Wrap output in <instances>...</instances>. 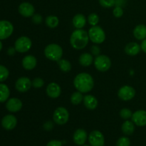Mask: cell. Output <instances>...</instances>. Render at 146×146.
Returning a JSON list of instances; mask_svg holds the SVG:
<instances>
[{
	"label": "cell",
	"instance_id": "cell-36",
	"mask_svg": "<svg viewBox=\"0 0 146 146\" xmlns=\"http://www.w3.org/2000/svg\"><path fill=\"white\" fill-rule=\"evenodd\" d=\"M32 21L34 23V24H39L42 22L43 21V18L40 14H34L32 16Z\"/></svg>",
	"mask_w": 146,
	"mask_h": 146
},
{
	"label": "cell",
	"instance_id": "cell-24",
	"mask_svg": "<svg viewBox=\"0 0 146 146\" xmlns=\"http://www.w3.org/2000/svg\"><path fill=\"white\" fill-rule=\"evenodd\" d=\"M86 24L85 16L81 14H78L74 16L73 19V24L76 29H82Z\"/></svg>",
	"mask_w": 146,
	"mask_h": 146
},
{
	"label": "cell",
	"instance_id": "cell-33",
	"mask_svg": "<svg viewBox=\"0 0 146 146\" xmlns=\"http://www.w3.org/2000/svg\"><path fill=\"white\" fill-rule=\"evenodd\" d=\"M99 4L104 8H111L115 4V0H99Z\"/></svg>",
	"mask_w": 146,
	"mask_h": 146
},
{
	"label": "cell",
	"instance_id": "cell-34",
	"mask_svg": "<svg viewBox=\"0 0 146 146\" xmlns=\"http://www.w3.org/2000/svg\"><path fill=\"white\" fill-rule=\"evenodd\" d=\"M44 81L42 78H35L32 81V86L35 88H39L44 86Z\"/></svg>",
	"mask_w": 146,
	"mask_h": 146
},
{
	"label": "cell",
	"instance_id": "cell-23",
	"mask_svg": "<svg viewBox=\"0 0 146 146\" xmlns=\"http://www.w3.org/2000/svg\"><path fill=\"white\" fill-rule=\"evenodd\" d=\"M121 130L125 135H132L135 131V124L133 121L126 120V121L123 123L122 126H121Z\"/></svg>",
	"mask_w": 146,
	"mask_h": 146
},
{
	"label": "cell",
	"instance_id": "cell-1",
	"mask_svg": "<svg viewBox=\"0 0 146 146\" xmlns=\"http://www.w3.org/2000/svg\"><path fill=\"white\" fill-rule=\"evenodd\" d=\"M74 85L79 92L88 93L94 88V78L87 73H81L74 78Z\"/></svg>",
	"mask_w": 146,
	"mask_h": 146
},
{
	"label": "cell",
	"instance_id": "cell-17",
	"mask_svg": "<svg viewBox=\"0 0 146 146\" xmlns=\"http://www.w3.org/2000/svg\"><path fill=\"white\" fill-rule=\"evenodd\" d=\"M74 142L78 145H84L87 139V133L84 129H77L74 134Z\"/></svg>",
	"mask_w": 146,
	"mask_h": 146
},
{
	"label": "cell",
	"instance_id": "cell-30",
	"mask_svg": "<svg viewBox=\"0 0 146 146\" xmlns=\"http://www.w3.org/2000/svg\"><path fill=\"white\" fill-rule=\"evenodd\" d=\"M88 24H89L90 25L92 26V27L96 26L97 24L98 23V21H99V17H98V16L96 14L92 13V14H89V16H88Z\"/></svg>",
	"mask_w": 146,
	"mask_h": 146
},
{
	"label": "cell",
	"instance_id": "cell-35",
	"mask_svg": "<svg viewBox=\"0 0 146 146\" xmlns=\"http://www.w3.org/2000/svg\"><path fill=\"white\" fill-rule=\"evenodd\" d=\"M113 13V15L116 18H121L123 15V9L121 7H115L114 8Z\"/></svg>",
	"mask_w": 146,
	"mask_h": 146
},
{
	"label": "cell",
	"instance_id": "cell-12",
	"mask_svg": "<svg viewBox=\"0 0 146 146\" xmlns=\"http://www.w3.org/2000/svg\"><path fill=\"white\" fill-rule=\"evenodd\" d=\"M132 121L138 126H145L146 125V111L138 110L133 113L132 115Z\"/></svg>",
	"mask_w": 146,
	"mask_h": 146
},
{
	"label": "cell",
	"instance_id": "cell-11",
	"mask_svg": "<svg viewBox=\"0 0 146 146\" xmlns=\"http://www.w3.org/2000/svg\"><path fill=\"white\" fill-rule=\"evenodd\" d=\"M32 86V81L27 77H21L18 78L15 84L16 89L21 93L28 91Z\"/></svg>",
	"mask_w": 146,
	"mask_h": 146
},
{
	"label": "cell",
	"instance_id": "cell-9",
	"mask_svg": "<svg viewBox=\"0 0 146 146\" xmlns=\"http://www.w3.org/2000/svg\"><path fill=\"white\" fill-rule=\"evenodd\" d=\"M135 96V90L130 86H124L118 91V96L122 101H128L133 99Z\"/></svg>",
	"mask_w": 146,
	"mask_h": 146
},
{
	"label": "cell",
	"instance_id": "cell-13",
	"mask_svg": "<svg viewBox=\"0 0 146 146\" xmlns=\"http://www.w3.org/2000/svg\"><path fill=\"white\" fill-rule=\"evenodd\" d=\"M35 9L29 2H23L19 7V12L24 17H31L34 14Z\"/></svg>",
	"mask_w": 146,
	"mask_h": 146
},
{
	"label": "cell",
	"instance_id": "cell-5",
	"mask_svg": "<svg viewBox=\"0 0 146 146\" xmlns=\"http://www.w3.org/2000/svg\"><path fill=\"white\" fill-rule=\"evenodd\" d=\"M54 122L58 125H64L69 119V113L66 108L64 107H58L54 111L53 115Z\"/></svg>",
	"mask_w": 146,
	"mask_h": 146
},
{
	"label": "cell",
	"instance_id": "cell-10",
	"mask_svg": "<svg viewBox=\"0 0 146 146\" xmlns=\"http://www.w3.org/2000/svg\"><path fill=\"white\" fill-rule=\"evenodd\" d=\"M88 141L91 146H104L105 139L102 133L99 131H94L88 136Z\"/></svg>",
	"mask_w": 146,
	"mask_h": 146
},
{
	"label": "cell",
	"instance_id": "cell-4",
	"mask_svg": "<svg viewBox=\"0 0 146 146\" xmlns=\"http://www.w3.org/2000/svg\"><path fill=\"white\" fill-rule=\"evenodd\" d=\"M89 39L94 44H101L106 39V34L102 28L98 26L91 27L88 32Z\"/></svg>",
	"mask_w": 146,
	"mask_h": 146
},
{
	"label": "cell",
	"instance_id": "cell-42",
	"mask_svg": "<svg viewBox=\"0 0 146 146\" xmlns=\"http://www.w3.org/2000/svg\"><path fill=\"white\" fill-rule=\"evenodd\" d=\"M1 49H2V43L0 41V51H1Z\"/></svg>",
	"mask_w": 146,
	"mask_h": 146
},
{
	"label": "cell",
	"instance_id": "cell-20",
	"mask_svg": "<svg viewBox=\"0 0 146 146\" xmlns=\"http://www.w3.org/2000/svg\"><path fill=\"white\" fill-rule=\"evenodd\" d=\"M84 104L88 109L94 110L98 106V101L94 96L86 95L84 97Z\"/></svg>",
	"mask_w": 146,
	"mask_h": 146
},
{
	"label": "cell",
	"instance_id": "cell-25",
	"mask_svg": "<svg viewBox=\"0 0 146 146\" xmlns=\"http://www.w3.org/2000/svg\"><path fill=\"white\" fill-rule=\"evenodd\" d=\"M10 95L9 87L6 84H0V103H4L7 101Z\"/></svg>",
	"mask_w": 146,
	"mask_h": 146
},
{
	"label": "cell",
	"instance_id": "cell-38",
	"mask_svg": "<svg viewBox=\"0 0 146 146\" xmlns=\"http://www.w3.org/2000/svg\"><path fill=\"white\" fill-rule=\"evenodd\" d=\"M46 146H62V142L56 140H53L47 143Z\"/></svg>",
	"mask_w": 146,
	"mask_h": 146
},
{
	"label": "cell",
	"instance_id": "cell-7",
	"mask_svg": "<svg viewBox=\"0 0 146 146\" xmlns=\"http://www.w3.org/2000/svg\"><path fill=\"white\" fill-rule=\"evenodd\" d=\"M32 46L31 39L27 36H21L17 38L14 44L16 51L19 53L27 52Z\"/></svg>",
	"mask_w": 146,
	"mask_h": 146
},
{
	"label": "cell",
	"instance_id": "cell-2",
	"mask_svg": "<svg viewBox=\"0 0 146 146\" xmlns=\"http://www.w3.org/2000/svg\"><path fill=\"white\" fill-rule=\"evenodd\" d=\"M89 36L88 32L82 29H76L73 31L70 38L71 46L76 50H81L85 48L88 44Z\"/></svg>",
	"mask_w": 146,
	"mask_h": 146
},
{
	"label": "cell",
	"instance_id": "cell-28",
	"mask_svg": "<svg viewBox=\"0 0 146 146\" xmlns=\"http://www.w3.org/2000/svg\"><path fill=\"white\" fill-rule=\"evenodd\" d=\"M84 101V96L82 95V93L77 91L72 94L71 96V102L74 105H78Z\"/></svg>",
	"mask_w": 146,
	"mask_h": 146
},
{
	"label": "cell",
	"instance_id": "cell-16",
	"mask_svg": "<svg viewBox=\"0 0 146 146\" xmlns=\"http://www.w3.org/2000/svg\"><path fill=\"white\" fill-rule=\"evenodd\" d=\"M46 94L50 98H56L61 94V88L56 83H51L46 87Z\"/></svg>",
	"mask_w": 146,
	"mask_h": 146
},
{
	"label": "cell",
	"instance_id": "cell-18",
	"mask_svg": "<svg viewBox=\"0 0 146 146\" xmlns=\"http://www.w3.org/2000/svg\"><path fill=\"white\" fill-rule=\"evenodd\" d=\"M36 58L32 55L26 56L22 60V66L26 70H32L36 66Z\"/></svg>",
	"mask_w": 146,
	"mask_h": 146
},
{
	"label": "cell",
	"instance_id": "cell-21",
	"mask_svg": "<svg viewBox=\"0 0 146 146\" xmlns=\"http://www.w3.org/2000/svg\"><path fill=\"white\" fill-rule=\"evenodd\" d=\"M133 35L138 40L143 41L146 38V26L144 24H139L136 26L133 30Z\"/></svg>",
	"mask_w": 146,
	"mask_h": 146
},
{
	"label": "cell",
	"instance_id": "cell-15",
	"mask_svg": "<svg viewBox=\"0 0 146 146\" xmlns=\"http://www.w3.org/2000/svg\"><path fill=\"white\" fill-rule=\"evenodd\" d=\"M6 108L9 112H18L22 108V102L19 98H11L7 101Z\"/></svg>",
	"mask_w": 146,
	"mask_h": 146
},
{
	"label": "cell",
	"instance_id": "cell-40",
	"mask_svg": "<svg viewBox=\"0 0 146 146\" xmlns=\"http://www.w3.org/2000/svg\"><path fill=\"white\" fill-rule=\"evenodd\" d=\"M16 49L14 47H9L7 50V54L9 56H14L16 53Z\"/></svg>",
	"mask_w": 146,
	"mask_h": 146
},
{
	"label": "cell",
	"instance_id": "cell-6",
	"mask_svg": "<svg viewBox=\"0 0 146 146\" xmlns=\"http://www.w3.org/2000/svg\"><path fill=\"white\" fill-rule=\"evenodd\" d=\"M96 68L101 72L108 71L111 66V59L106 55H98L94 61Z\"/></svg>",
	"mask_w": 146,
	"mask_h": 146
},
{
	"label": "cell",
	"instance_id": "cell-37",
	"mask_svg": "<svg viewBox=\"0 0 146 146\" xmlns=\"http://www.w3.org/2000/svg\"><path fill=\"white\" fill-rule=\"evenodd\" d=\"M91 53H92L93 55L97 56L100 55V53H101V48L99 46H98L97 45H94L91 47Z\"/></svg>",
	"mask_w": 146,
	"mask_h": 146
},
{
	"label": "cell",
	"instance_id": "cell-43",
	"mask_svg": "<svg viewBox=\"0 0 146 146\" xmlns=\"http://www.w3.org/2000/svg\"><path fill=\"white\" fill-rule=\"evenodd\" d=\"M83 146H90V145H84Z\"/></svg>",
	"mask_w": 146,
	"mask_h": 146
},
{
	"label": "cell",
	"instance_id": "cell-3",
	"mask_svg": "<svg viewBox=\"0 0 146 146\" xmlns=\"http://www.w3.org/2000/svg\"><path fill=\"white\" fill-rule=\"evenodd\" d=\"M44 54L48 59L53 61H58L62 58L63 49L58 44H48L44 49Z\"/></svg>",
	"mask_w": 146,
	"mask_h": 146
},
{
	"label": "cell",
	"instance_id": "cell-41",
	"mask_svg": "<svg viewBox=\"0 0 146 146\" xmlns=\"http://www.w3.org/2000/svg\"><path fill=\"white\" fill-rule=\"evenodd\" d=\"M141 50L146 54V38H145L144 40H143L142 43H141Z\"/></svg>",
	"mask_w": 146,
	"mask_h": 146
},
{
	"label": "cell",
	"instance_id": "cell-27",
	"mask_svg": "<svg viewBox=\"0 0 146 146\" xmlns=\"http://www.w3.org/2000/svg\"><path fill=\"white\" fill-rule=\"evenodd\" d=\"M58 23H59V20H58V17L56 16H48L46 18V24L51 29L56 28L58 25Z\"/></svg>",
	"mask_w": 146,
	"mask_h": 146
},
{
	"label": "cell",
	"instance_id": "cell-32",
	"mask_svg": "<svg viewBox=\"0 0 146 146\" xmlns=\"http://www.w3.org/2000/svg\"><path fill=\"white\" fill-rule=\"evenodd\" d=\"M131 145V141L127 137H121L117 141L116 146H130Z\"/></svg>",
	"mask_w": 146,
	"mask_h": 146
},
{
	"label": "cell",
	"instance_id": "cell-39",
	"mask_svg": "<svg viewBox=\"0 0 146 146\" xmlns=\"http://www.w3.org/2000/svg\"><path fill=\"white\" fill-rule=\"evenodd\" d=\"M54 127V124L51 121H47L44 124V128L46 131H51Z\"/></svg>",
	"mask_w": 146,
	"mask_h": 146
},
{
	"label": "cell",
	"instance_id": "cell-22",
	"mask_svg": "<svg viewBox=\"0 0 146 146\" xmlns=\"http://www.w3.org/2000/svg\"><path fill=\"white\" fill-rule=\"evenodd\" d=\"M78 61H79V64L82 66L87 67L91 66V64L94 62V58H93V56L91 54L84 53V54L80 56Z\"/></svg>",
	"mask_w": 146,
	"mask_h": 146
},
{
	"label": "cell",
	"instance_id": "cell-29",
	"mask_svg": "<svg viewBox=\"0 0 146 146\" xmlns=\"http://www.w3.org/2000/svg\"><path fill=\"white\" fill-rule=\"evenodd\" d=\"M9 75V70L5 66L0 65V82L6 81Z\"/></svg>",
	"mask_w": 146,
	"mask_h": 146
},
{
	"label": "cell",
	"instance_id": "cell-26",
	"mask_svg": "<svg viewBox=\"0 0 146 146\" xmlns=\"http://www.w3.org/2000/svg\"><path fill=\"white\" fill-rule=\"evenodd\" d=\"M57 62H58V66H59V68L61 69V71H63V72L66 73L71 71V64L68 60L61 58V59H60L59 61H57Z\"/></svg>",
	"mask_w": 146,
	"mask_h": 146
},
{
	"label": "cell",
	"instance_id": "cell-14",
	"mask_svg": "<svg viewBox=\"0 0 146 146\" xmlns=\"http://www.w3.org/2000/svg\"><path fill=\"white\" fill-rule=\"evenodd\" d=\"M17 124V118L11 114L5 115L1 120V125L4 129L7 130V131H11V130L14 129Z\"/></svg>",
	"mask_w": 146,
	"mask_h": 146
},
{
	"label": "cell",
	"instance_id": "cell-8",
	"mask_svg": "<svg viewBox=\"0 0 146 146\" xmlns=\"http://www.w3.org/2000/svg\"><path fill=\"white\" fill-rule=\"evenodd\" d=\"M14 31V27L10 21L7 20L0 21V40L9 38Z\"/></svg>",
	"mask_w": 146,
	"mask_h": 146
},
{
	"label": "cell",
	"instance_id": "cell-31",
	"mask_svg": "<svg viewBox=\"0 0 146 146\" xmlns=\"http://www.w3.org/2000/svg\"><path fill=\"white\" fill-rule=\"evenodd\" d=\"M132 111L128 108H123L120 111V116L123 120H128L132 117Z\"/></svg>",
	"mask_w": 146,
	"mask_h": 146
},
{
	"label": "cell",
	"instance_id": "cell-19",
	"mask_svg": "<svg viewBox=\"0 0 146 146\" xmlns=\"http://www.w3.org/2000/svg\"><path fill=\"white\" fill-rule=\"evenodd\" d=\"M141 50V45L135 42H131L128 43L125 47V51L128 55L133 56H136L137 54H139V52Z\"/></svg>",
	"mask_w": 146,
	"mask_h": 146
}]
</instances>
